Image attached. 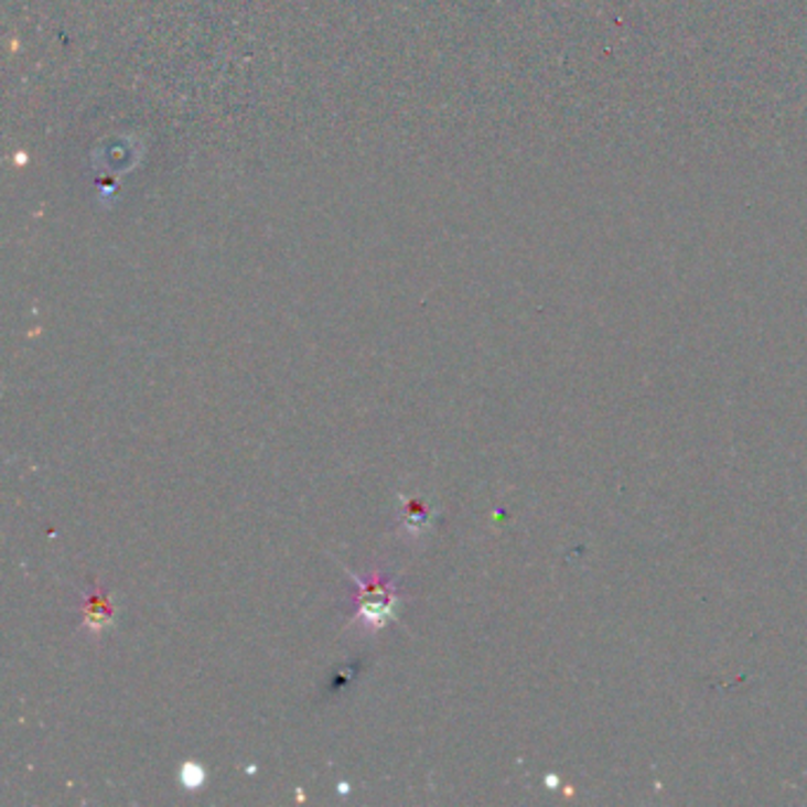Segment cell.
I'll list each match as a JSON object with an SVG mask.
<instances>
[{
	"label": "cell",
	"mask_w": 807,
	"mask_h": 807,
	"mask_svg": "<svg viewBox=\"0 0 807 807\" xmlns=\"http://www.w3.org/2000/svg\"><path fill=\"white\" fill-rule=\"evenodd\" d=\"M181 782H183L185 788L197 790L206 782V770L202 765H197V763H185L183 770H181Z\"/></svg>",
	"instance_id": "277c9868"
},
{
	"label": "cell",
	"mask_w": 807,
	"mask_h": 807,
	"mask_svg": "<svg viewBox=\"0 0 807 807\" xmlns=\"http://www.w3.org/2000/svg\"><path fill=\"white\" fill-rule=\"evenodd\" d=\"M402 499V528H406L412 538H419L429 528V512L419 503V499L400 495Z\"/></svg>",
	"instance_id": "3957f363"
},
{
	"label": "cell",
	"mask_w": 807,
	"mask_h": 807,
	"mask_svg": "<svg viewBox=\"0 0 807 807\" xmlns=\"http://www.w3.org/2000/svg\"><path fill=\"white\" fill-rule=\"evenodd\" d=\"M355 583L353 594V621L361 623L367 631H381V627L394 621L398 606V588L394 580L386 578L379 569L369 575H355L348 571Z\"/></svg>",
	"instance_id": "6da1fadb"
},
{
	"label": "cell",
	"mask_w": 807,
	"mask_h": 807,
	"mask_svg": "<svg viewBox=\"0 0 807 807\" xmlns=\"http://www.w3.org/2000/svg\"><path fill=\"white\" fill-rule=\"evenodd\" d=\"M111 623H115V609H111L109 596L100 583H93V590L86 594L84 602V627L93 635H100Z\"/></svg>",
	"instance_id": "7a4b0ae2"
}]
</instances>
